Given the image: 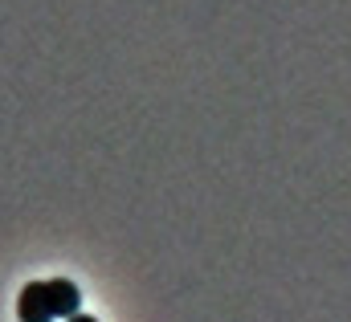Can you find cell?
<instances>
[{"mask_svg": "<svg viewBox=\"0 0 351 322\" xmlns=\"http://www.w3.org/2000/svg\"><path fill=\"white\" fill-rule=\"evenodd\" d=\"M82 310V294L70 277H45L29 282L16 298V319L21 322H66L70 314Z\"/></svg>", "mask_w": 351, "mask_h": 322, "instance_id": "6da1fadb", "label": "cell"}, {"mask_svg": "<svg viewBox=\"0 0 351 322\" xmlns=\"http://www.w3.org/2000/svg\"><path fill=\"white\" fill-rule=\"evenodd\" d=\"M66 322H98V319H94V314H82V310H78V314H70Z\"/></svg>", "mask_w": 351, "mask_h": 322, "instance_id": "7a4b0ae2", "label": "cell"}]
</instances>
